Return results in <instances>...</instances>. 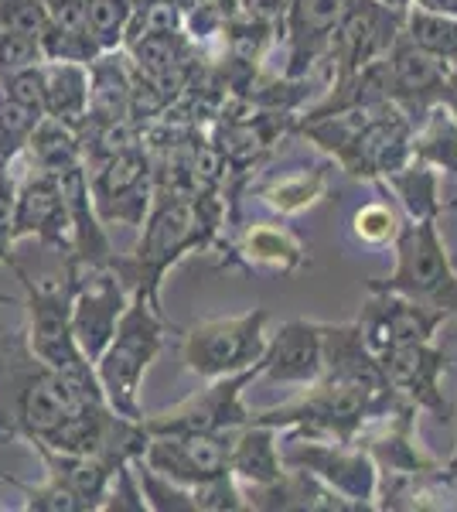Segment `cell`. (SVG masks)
Returning a JSON list of instances; mask_svg holds the SVG:
<instances>
[{
  "label": "cell",
  "instance_id": "cell-36",
  "mask_svg": "<svg viewBox=\"0 0 457 512\" xmlns=\"http://www.w3.org/2000/svg\"><path fill=\"white\" fill-rule=\"evenodd\" d=\"M437 103H444L447 110L457 117V65H451V72H447V79H444V89H440V99Z\"/></svg>",
  "mask_w": 457,
  "mask_h": 512
},
{
  "label": "cell",
  "instance_id": "cell-33",
  "mask_svg": "<svg viewBox=\"0 0 457 512\" xmlns=\"http://www.w3.org/2000/svg\"><path fill=\"white\" fill-rule=\"evenodd\" d=\"M0 79H4L7 99L45 113V72H41V65H28V69L11 72V76H0Z\"/></svg>",
  "mask_w": 457,
  "mask_h": 512
},
{
  "label": "cell",
  "instance_id": "cell-28",
  "mask_svg": "<svg viewBox=\"0 0 457 512\" xmlns=\"http://www.w3.org/2000/svg\"><path fill=\"white\" fill-rule=\"evenodd\" d=\"M134 0H86V28L99 52H113L127 35Z\"/></svg>",
  "mask_w": 457,
  "mask_h": 512
},
{
  "label": "cell",
  "instance_id": "cell-41",
  "mask_svg": "<svg viewBox=\"0 0 457 512\" xmlns=\"http://www.w3.org/2000/svg\"><path fill=\"white\" fill-rule=\"evenodd\" d=\"M451 482H454V485H457V478H451Z\"/></svg>",
  "mask_w": 457,
  "mask_h": 512
},
{
  "label": "cell",
  "instance_id": "cell-29",
  "mask_svg": "<svg viewBox=\"0 0 457 512\" xmlns=\"http://www.w3.org/2000/svg\"><path fill=\"white\" fill-rule=\"evenodd\" d=\"M403 212L393 202H369L352 216V233L365 246H389L403 229Z\"/></svg>",
  "mask_w": 457,
  "mask_h": 512
},
{
  "label": "cell",
  "instance_id": "cell-20",
  "mask_svg": "<svg viewBox=\"0 0 457 512\" xmlns=\"http://www.w3.org/2000/svg\"><path fill=\"white\" fill-rule=\"evenodd\" d=\"M236 256L253 270L297 274L307 263L301 236L284 222H249L236 239Z\"/></svg>",
  "mask_w": 457,
  "mask_h": 512
},
{
  "label": "cell",
  "instance_id": "cell-4",
  "mask_svg": "<svg viewBox=\"0 0 457 512\" xmlns=\"http://www.w3.org/2000/svg\"><path fill=\"white\" fill-rule=\"evenodd\" d=\"M267 321V308L198 321L185 335V345H181L185 366L202 379L232 376L256 366L263 359V352H267Z\"/></svg>",
  "mask_w": 457,
  "mask_h": 512
},
{
  "label": "cell",
  "instance_id": "cell-39",
  "mask_svg": "<svg viewBox=\"0 0 457 512\" xmlns=\"http://www.w3.org/2000/svg\"><path fill=\"white\" fill-rule=\"evenodd\" d=\"M444 475H447V478H457V454H454V458H451V461H447Z\"/></svg>",
  "mask_w": 457,
  "mask_h": 512
},
{
  "label": "cell",
  "instance_id": "cell-22",
  "mask_svg": "<svg viewBox=\"0 0 457 512\" xmlns=\"http://www.w3.org/2000/svg\"><path fill=\"white\" fill-rule=\"evenodd\" d=\"M45 72V117H52L65 127H79L89 110V72L79 62L41 65Z\"/></svg>",
  "mask_w": 457,
  "mask_h": 512
},
{
  "label": "cell",
  "instance_id": "cell-30",
  "mask_svg": "<svg viewBox=\"0 0 457 512\" xmlns=\"http://www.w3.org/2000/svg\"><path fill=\"white\" fill-rule=\"evenodd\" d=\"M41 117H45V113H38V110H31V106L0 96V154H7V158H11L18 147H24V140L31 137V130L38 127Z\"/></svg>",
  "mask_w": 457,
  "mask_h": 512
},
{
  "label": "cell",
  "instance_id": "cell-9",
  "mask_svg": "<svg viewBox=\"0 0 457 512\" xmlns=\"http://www.w3.org/2000/svg\"><path fill=\"white\" fill-rule=\"evenodd\" d=\"M410 140H413V120L396 103H379L376 113L362 123L359 134L348 140L331 161L348 178L382 181L389 171H400L403 164L413 161Z\"/></svg>",
  "mask_w": 457,
  "mask_h": 512
},
{
  "label": "cell",
  "instance_id": "cell-34",
  "mask_svg": "<svg viewBox=\"0 0 457 512\" xmlns=\"http://www.w3.org/2000/svg\"><path fill=\"white\" fill-rule=\"evenodd\" d=\"M7 154H0V260L7 256V246L14 243V178L7 175Z\"/></svg>",
  "mask_w": 457,
  "mask_h": 512
},
{
  "label": "cell",
  "instance_id": "cell-23",
  "mask_svg": "<svg viewBox=\"0 0 457 512\" xmlns=\"http://www.w3.org/2000/svg\"><path fill=\"white\" fill-rule=\"evenodd\" d=\"M331 168L328 164H311V168H294L280 178H270L260 185V198L277 216H297V212L318 205L328 195Z\"/></svg>",
  "mask_w": 457,
  "mask_h": 512
},
{
  "label": "cell",
  "instance_id": "cell-21",
  "mask_svg": "<svg viewBox=\"0 0 457 512\" xmlns=\"http://www.w3.org/2000/svg\"><path fill=\"white\" fill-rule=\"evenodd\" d=\"M379 185L396 198V205H400L406 222L440 219V212H444L440 171H434L423 161H410V164H403L400 171H389Z\"/></svg>",
  "mask_w": 457,
  "mask_h": 512
},
{
  "label": "cell",
  "instance_id": "cell-26",
  "mask_svg": "<svg viewBox=\"0 0 457 512\" xmlns=\"http://www.w3.org/2000/svg\"><path fill=\"white\" fill-rule=\"evenodd\" d=\"M24 147H28L35 168L45 171V175H62V171L79 164V140L72 134V127H65V123H58L52 117L38 120V127L31 130Z\"/></svg>",
  "mask_w": 457,
  "mask_h": 512
},
{
  "label": "cell",
  "instance_id": "cell-6",
  "mask_svg": "<svg viewBox=\"0 0 457 512\" xmlns=\"http://www.w3.org/2000/svg\"><path fill=\"white\" fill-rule=\"evenodd\" d=\"M263 373V366L243 369V373L232 376H219L212 379L209 390L188 396L185 403L171 410H161L154 417H140V427L147 434H226L236 431V427L249 424V414L253 410L243 407V390L249 383H256Z\"/></svg>",
  "mask_w": 457,
  "mask_h": 512
},
{
  "label": "cell",
  "instance_id": "cell-12",
  "mask_svg": "<svg viewBox=\"0 0 457 512\" xmlns=\"http://www.w3.org/2000/svg\"><path fill=\"white\" fill-rule=\"evenodd\" d=\"M348 7H352V0H287L284 18H280V28H284L287 38V65L280 76L287 79L321 76L331 35L342 24Z\"/></svg>",
  "mask_w": 457,
  "mask_h": 512
},
{
  "label": "cell",
  "instance_id": "cell-10",
  "mask_svg": "<svg viewBox=\"0 0 457 512\" xmlns=\"http://www.w3.org/2000/svg\"><path fill=\"white\" fill-rule=\"evenodd\" d=\"M232 434H147V444L137 461L171 482L195 489L229 472Z\"/></svg>",
  "mask_w": 457,
  "mask_h": 512
},
{
  "label": "cell",
  "instance_id": "cell-40",
  "mask_svg": "<svg viewBox=\"0 0 457 512\" xmlns=\"http://www.w3.org/2000/svg\"><path fill=\"white\" fill-rule=\"evenodd\" d=\"M447 209H457V198H454V202H444V212H447Z\"/></svg>",
  "mask_w": 457,
  "mask_h": 512
},
{
  "label": "cell",
  "instance_id": "cell-14",
  "mask_svg": "<svg viewBox=\"0 0 457 512\" xmlns=\"http://www.w3.org/2000/svg\"><path fill=\"white\" fill-rule=\"evenodd\" d=\"M447 72H451V65L434 59V55L423 52V48H417L403 31L396 35L393 45H389V52L382 55L386 99L400 106L410 120L423 117V113L437 103Z\"/></svg>",
  "mask_w": 457,
  "mask_h": 512
},
{
  "label": "cell",
  "instance_id": "cell-27",
  "mask_svg": "<svg viewBox=\"0 0 457 512\" xmlns=\"http://www.w3.org/2000/svg\"><path fill=\"white\" fill-rule=\"evenodd\" d=\"M403 35L434 59L457 65V18L451 14H434L410 4L403 14Z\"/></svg>",
  "mask_w": 457,
  "mask_h": 512
},
{
  "label": "cell",
  "instance_id": "cell-2",
  "mask_svg": "<svg viewBox=\"0 0 457 512\" xmlns=\"http://www.w3.org/2000/svg\"><path fill=\"white\" fill-rule=\"evenodd\" d=\"M164 345V321L161 308H154L144 294H134V301L127 304V311L120 315L113 338L106 342V349L96 359V379L103 390L106 403L113 414L140 420L137 393L144 383V373L151 369Z\"/></svg>",
  "mask_w": 457,
  "mask_h": 512
},
{
  "label": "cell",
  "instance_id": "cell-7",
  "mask_svg": "<svg viewBox=\"0 0 457 512\" xmlns=\"http://www.w3.org/2000/svg\"><path fill=\"white\" fill-rule=\"evenodd\" d=\"M403 14L406 11L386 7L382 0H352L342 24L331 35L321 76H328V82L345 79L352 72H359L362 65L382 59L396 35L403 31Z\"/></svg>",
  "mask_w": 457,
  "mask_h": 512
},
{
  "label": "cell",
  "instance_id": "cell-18",
  "mask_svg": "<svg viewBox=\"0 0 457 512\" xmlns=\"http://www.w3.org/2000/svg\"><path fill=\"white\" fill-rule=\"evenodd\" d=\"M31 233L45 239V243H58V246L72 236L69 209H65L58 178L45 175V171H38V175L24 181L18 198H14V239Z\"/></svg>",
  "mask_w": 457,
  "mask_h": 512
},
{
  "label": "cell",
  "instance_id": "cell-35",
  "mask_svg": "<svg viewBox=\"0 0 457 512\" xmlns=\"http://www.w3.org/2000/svg\"><path fill=\"white\" fill-rule=\"evenodd\" d=\"M31 509H55V512H76L82 509V502L76 499V492H69L62 482H52L48 489L31 492Z\"/></svg>",
  "mask_w": 457,
  "mask_h": 512
},
{
  "label": "cell",
  "instance_id": "cell-5",
  "mask_svg": "<svg viewBox=\"0 0 457 512\" xmlns=\"http://www.w3.org/2000/svg\"><path fill=\"white\" fill-rule=\"evenodd\" d=\"M280 458H284V465L318 475L328 489H335L355 509H376L379 472L362 441H331V437L294 434L287 444H280Z\"/></svg>",
  "mask_w": 457,
  "mask_h": 512
},
{
  "label": "cell",
  "instance_id": "cell-32",
  "mask_svg": "<svg viewBox=\"0 0 457 512\" xmlns=\"http://www.w3.org/2000/svg\"><path fill=\"white\" fill-rule=\"evenodd\" d=\"M0 28H14L24 35L45 38L48 11L41 0H0Z\"/></svg>",
  "mask_w": 457,
  "mask_h": 512
},
{
  "label": "cell",
  "instance_id": "cell-42",
  "mask_svg": "<svg viewBox=\"0 0 457 512\" xmlns=\"http://www.w3.org/2000/svg\"><path fill=\"white\" fill-rule=\"evenodd\" d=\"M454 267H457V260H454Z\"/></svg>",
  "mask_w": 457,
  "mask_h": 512
},
{
  "label": "cell",
  "instance_id": "cell-3",
  "mask_svg": "<svg viewBox=\"0 0 457 512\" xmlns=\"http://www.w3.org/2000/svg\"><path fill=\"white\" fill-rule=\"evenodd\" d=\"M396 246V267L386 280H369V291H393L444 315H457V267L437 233V219L403 222Z\"/></svg>",
  "mask_w": 457,
  "mask_h": 512
},
{
  "label": "cell",
  "instance_id": "cell-13",
  "mask_svg": "<svg viewBox=\"0 0 457 512\" xmlns=\"http://www.w3.org/2000/svg\"><path fill=\"white\" fill-rule=\"evenodd\" d=\"M382 379L389 383V390H396L410 407L430 410L437 420H454V410L447 403L444 390H440V373L447 366V355L437 349L434 338L430 342H413L400 345L376 355Z\"/></svg>",
  "mask_w": 457,
  "mask_h": 512
},
{
  "label": "cell",
  "instance_id": "cell-1",
  "mask_svg": "<svg viewBox=\"0 0 457 512\" xmlns=\"http://www.w3.org/2000/svg\"><path fill=\"white\" fill-rule=\"evenodd\" d=\"M222 222H226V198H219V192L161 195L144 222V236L134 256L123 263V280L134 287V294H144L157 308L164 274L185 253L209 250Z\"/></svg>",
  "mask_w": 457,
  "mask_h": 512
},
{
  "label": "cell",
  "instance_id": "cell-38",
  "mask_svg": "<svg viewBox=\"0 0 457 512\" xmlns=\"http://www.w3.org/2000/svg\"><path fill=\"white\" fill-rule=\"evenodd\" d=\"M386 7H396V11H406V7L413 4V0H382Z\"/></svg>",
  "mask_w": 457,
  "mask_h": 512
},
{
  "label": "cell",
  "instance_id": "cell-15",
  "mask_svg": "<svg viewBox=\"0 0 457 512\" xmlns=\"http://www.w3.org/2000/svg\"><path fill=\"white\" fill-rule=\"evenodd\" d=\"M31 352L38 355L45 369L99 386L96 373L89 369V359L79 352L76 338H72L69 301L58 291H45V287L31 291Z\"/></svg>",
  "mask_w": 457,
  "mask_h": 512
},
{
  "label": "cell",
  "instance_id": "cell-19",
  "mask_svg": "<svg viewBox=\"0 0 457 512\" xmlns=\"http://www.w3.org/2000/svg\"><path fill=\"white\" fill-rule=\"evenodd\" d=\"M229 472L239 482V489H260L284 475V458H280L277 427L270 424H243L236 427L229 444Z\"/></svg>",
  "mask_w": 457,
  "mask_h": 512
},
{
  "label": "cell",
  "instance_id": "cell-37",
  "mask_svg": "<svg viewBox=\"0 0 457 512\" xmlns=\"http://www.w3.org/2000/svg\"><path fill=\"white\" fill-rule=\"evenodd\" d=\"M413 7H423V11H434V14H451V18H457V0H413Z\"/></svg>",
  "mask_w": 457,
  "mask_h": 512
},
{
  "label": "cell",
  "instance_id": "cell-24",
  "mask_svg": "<svg viewBox=\"0 0 457 512\" xmlns=\"http://www.w3.org/2000/svg\"><path fill=\"white\" fill-rule=\"evenodd\" d=\"M410 151L413 161H423L440 175L457 178V117L444 103H434L420 117V127H413Z\"/></svg>",
  "mask_w": 457,
  "mask_h": 512
},
{
  "label": "cell",
  "instance_id": "cell-16",
  "mask_svg": "<svg viewBox=\"0 0 457 512\" xmlns=\"http://www.w3.org/2000/svg\"><path fill=\"white\" fill-rule=\"evenodd\" d=\"M270 383L307 386L324 373V325L321 321H287L277 335L267 338V352L260 359Z\"/></svg>",
  "mask_w": 457,
  "mask_h": 512
},
{
  "label": "cell",
  "instance_id": "cell-11",
  "mask_svg": "<svg viewBox=\"0 0 457 512\" xmlns=\"http://www.w3.org/2000/svg\"><path fill=\"white\" fill-rule=\"evenodd\" d=\"M447 318L451 315H444L440 308H430L423 301H413V297L393 291H369L355 325H359L369 352L382 355L389 349H400V345L430 342Z\"/></svg>",
  "mask_w": 457,
  "mask_h": 512
},
{
  "label": "cell",
  "instance_id": "cell-31",
  "mask_svg": "<svg viewBox=\"0 0 457 512\" xmlns=\"http://www.w3.org/2000/svg\"><path fill=\"white\" fill-rule=\"evenodd\" d=\"M41 62H45L41 38L24 35V31L14 28H0V76H11V72H21L28 65H41Z\"/></svg>",
  "mask_w": 457,
  "mask_h": 512
},
{
  "label": "cell",
  "instance_id": "cell-17",
  "mask_svg": "<svg viewBox=\"0 0 457 512\" xmlns=\"http://www.w3.org/2000/svg\"><path fill=\"white\" fill-rule=\"evenodd\" d=\"M127 311V294H123L120 277L99 274L86 291L76 294V301L69 304V321H72V338H76L79 352L89 362L99 359V352L106 349V342L113 338L120 315Z\"/></svg>",
  "mask_w": 457,
  "mask_h": 512
},
{
  "label": "cell",
  "instance_id": "cell-8",
  "mask_svg": "<svg viewBox=\"0 0 457 512\" xmlns=\"http://www.w3.org/2000/svg\"><path fill=\"white\" fill-rule=\"evenodd\" d=\"M151 195H154L151 158L137 144L96 161V171L89 178V198H93V209L103 222L116 219V222H127V226H144L147 212H151Z\"/></svg>",
  "mask_w": 457,
  "mask_h": 512
},
{
  "label": "cell",
  "instance_id": "cell-25",
  "mask_svg": "<svg viewBox=\"0 0 457 512\" xmlns=\"http://www.w3.org/2000/svg\"><path fill=\"white\" fill-rule=\"evenodd\" d=\"M89 65V123L130 120V72L120 59H93Z\"/></svg>",
  "mask_w": 457,
  "mask_h": 512
}]
</instances>
